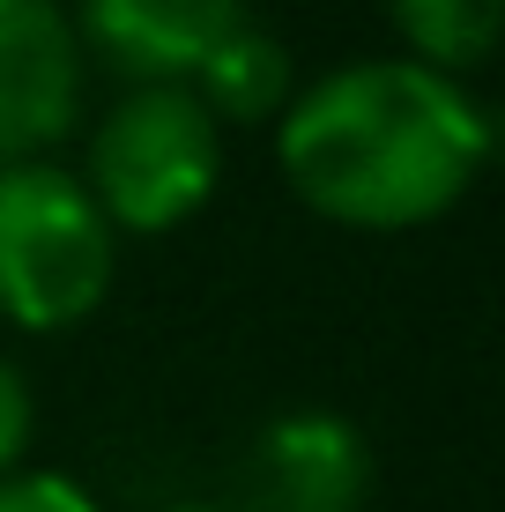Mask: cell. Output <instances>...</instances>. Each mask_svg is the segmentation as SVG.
I'll return each instance as SVG.
<instances>
[{
    "label": "cell",
    "mask_w": 505,
    "mask_h": 512,
    "mask_svg": "<svg viewBox=\"0 0 505 512\" xmlns=\"http://www.w3.org/2000/svg\"><path fill=\"white\" fill-rule=\"evenodd\" d=\"M394 30H402V60L431 67V75H468L498 52L505 30V0H387Z\"/></svg>",
    "instance_id": "8"
},
{
    "label": "cell",
    "mask_w": 505,
    "mask_h": 512,
    "mask_svg": "<svg viewBox=\"0 0 505 512\" xmlns=\"http://www.w3.org/2000/svg\"><path fill=\"white\" fill-rule=\"evenodd\" d=\"M171 512H223V505H171Z\"/></svg>",
    "instance_id": "11"
},
{
    "label": "cell",
    "mask_w": 505,
    "mask_h": 512,
    "mask_svg": "<svg viewBox=\"0 0 505 512\" xmlns=\"http://www.w3.org/2000/svg\"><path fill=\"white\" fill-rule=\"evenodd\" d=\"M498 127L468 82L416 60H350L275 119V156L305 208L350 231H416L439 223L483 179Z\"/></svg>",
    "instance_id": "1"
},
{
    "label": "cell",
    "mask_w": 505,
    "mask_h": 512,
    "mask_svg": "<svg viewBox=\"0 0 505 512\" xmlns=\"http://www.w3.org/2000/svg\"><path fill=\"white\" fill-rule=\"evenodd\" d=\"M75 45H90L127 82H194V67L253 23L246 0H82Z\"/></svg>",
    "instance_id": "6"
},
{
    "label": "cell",
    "mask_w": 505,
    "mask_h": 512,
    "mask_svg": "<svg viewBox=\"0 0 505 512\" xmlns=\"http://www.w3.org/2000/svg\"><path fill=\"white\" fill-rule=\"evenodd\" d=\"M82 112V45L60 0H0V171L38 164Z\"/></svg>",
    "instance_id": "5"
},
{
    "label": "cell",
    "mask_w": 505,
    "mask_h": 512,
    "mask_svg": "<svg viewBox=\"0 0 505 512\" xmlns=\"http://www.w3.org/2000/svg\"><path fill=\"white\" fill-rule=\"evenodd\" d=\"M372 446L335 409H283L253 431L238 468V505L223 512H364L372 498Z\"/></svg>",
    "instance_id": "4"
},
{
    "label": "cell",
    "mask_w": 505,
    "mask_h": 512,
    "mask_svg": "<svg viewBox=\"0 0 505 512\" xmlns=\"http://www.w3.org/2000/svg\"><path fill=\"white\" fill-rule=\"evenodd\" d=\"M201 104H208V119H283V104L298 97V67H290V52L275 30H260V23H238L231 38H223L208 60L194 67V82H186Z\"/></svg>",
    "instance_id": "7"
},
{
    "label": "cell",
    "mask_w": 505,
    "mask_h": 512,
    "mask_svg": "<svg viewBox=\"0 0 505 512\" xmlns=\"http://www.w3.org/2000/svg\"><path fill=\"white\" fill-rule=\"evenodd\" d=\"M119 231L90 201L82 171L8 164L0 171V320L30 334L82 327L112 290Z\"/></svg>",
    "instance_id": "2"
},
{
    "label": "cell",
    "mask_w": 505,
    "mask_h": 512,
    "mask_svg": "<svg viewBox=\"0 0 505 512\" xmlns=\"http://www.w3.org/2000/svg\"><path fill=\"white\" fill-rule=\"evenodd\" d=\"M223 179V127L186 82H134L90 134V201L112 231H179Z\"/></svg>",
    "instance_id": "3"
},
{
    "label": "cell",
    "mask_w": 505,
    "mask_h": 512,
    "mask_svg": "<svg viewBox=\"0 0 505 512\" xmlns=\"http://www.w3.org/2000/svg\"><path fill=\"white\" fill-rule=\"evenodd\" d=\"M30 431H38V401H30V379L15 372L8 357H0V475H15V461H23Z\"/></svg>",
    "instance_id": "10"
},
{
    "label": "cell",
    "mask_w": 505,
    "mask_h": 512,
    "mask_svg": "<svg viewBox=\"0 0 505 512\" xmlns=\"http://www.w3.org/2000/svg\"><path fill=\"white\" fill-rule=\"evenodd\" d=\"M0 512H97V498L60 468H15L0 475Z\"/></svg>",
    "instance_id": "9"
}]
</instances>
